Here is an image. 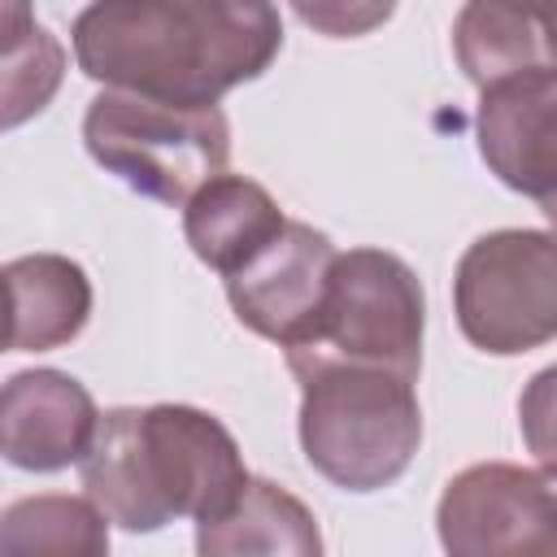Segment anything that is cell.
Segmentation results:
<instances>
[{"label": "cell", "mask_w": 557, "mask_h": 557, "mask_svg": "<svg viewBox=\"0 0 557 557\" xmlns=\"http://www.w3.org/2000/svg\"><path fill=\"white\" fill-rule=\"evenodd\" d=\"M278 44L283 22L270 4L104 0L74 17L87 78L183 109H218V96L257 78Z\"/></svg>", "instance_id": "cell-1"}, {"label": "cell", "mask_w": 557, "mask_h": 557, "mask_svg": "<svg viewBox=\"0 0 557 557\" xmlns=\"http://www.w3.org/2000/svg\"><path fill=\"white\" fill-rule=\"evenodd\" d=\"M87 500L122 531H161L174 518H218L248 487L235 435L205 409H109L78 461Z\"/></svg>", "instance_id": "cell-2"}, {"label": "cell", "mask_w": 557, "mask_h": 557, "mask_svg": "<svg viewBox=\"0 0 557 557\" xmlns=\"http://www.w3.org/2000/svg\"><path fill=\"white\" fill-rule=\"evenodd\" d=\"M300 379V448L344 492H374L405 474L422 440L413 379L374 366H313Z\"/></svg>", "instance_id": "cell-3"}, {"label": "cell", "mask_w": 557, "mask_h": 557, "mask_svg": "<svg viewBox=\"0 0 557 557\" xmlns=\"http://www.w3.org/2000/svg\"><path fill=\"white\" fill-rule=\"evenodd\" d=\"M83 144L109 174L161 205H187L231 161L222 109H183L126 91H104L87 104Z\"/></svg>", "instance_id": "cell-4"}, {"label": "cell", "mask_w": 557, "mask_h": 557, "mask_svg": "<svg viewBox=\"0 0 557 557\" xmlns=\"http://www.w3.org/2000/svg\"><path fill=\"white\" fill-rule=\"evenodd\" d=\"M426 300L413 270L379 248L339 252L313 335L287 352L292 374L313 366H374L400 379L422 370Z\"/></svg>", "instance_id": "cell-5"}, {"label": "cell", "mask_w": 557, "mask_h": 557, "mask_svg": "<svg viewBox=\"0 0 557 557\" xmlns=\"http://www.w3.org/2000/svg\"><path fill=\"white\" fill-rule=\"evenodd\" d=\"M461 335L496 357L557 339V226L479 235L457 265Z\"/></svg>", "instance_id": "cell-6"}, {"label": "cell", "mask_w": 557, "mask_h": 557, "mask_svg": "<svg viewBox=\"0 0 557 557\" xmlns=\"http://www.w3.org/2000/svg\"><path fill=\"white\" fill-rule=\"evenodd\" d=\"M448 557H557V466L483 461L435 509Z\"/></svg>", "instance_id": "cell-7"}, {"label": "cell", "mask_w": 557, "mask_h": 557, "mask_svg": "<svg viewBox=\"0 0 557 557\" xmlns=\"http://www.w3.org/2000/svg\"><path fill=\"white\" fill-rule=\"evenodd\" d=\"M339 252L309 222H283V231L261 244L235 274H226V296L235 318L274 339L283 352L300 348L326 305Z\"/></svg>", "instance_id": "cell-8"}, {"label": "cell", "mask_w": 557, "mask_h": 557, "mask_svg": "<svg viewBox=\"0 0 557 557\" xmlns=\"http://www.w3.org/2000/svg\"><path fill=\"white\" fill-rule=\"evenodd\" d=\"M479 152L505 187L531 196L557 226V70L518 74L483 91Z\"/></svg>", "instance_id": "cell-9"}, {"label": "cell", "mask_w": 557, "mask_h": 557, "mask_svg": "<svg viewBox=\"0 0 557 557\" xmlns=\"http://www.w3.org/2000/svg\"><path fill=\"white\" fill-rule=\"evenodd\" d=\"M100 413L87 387L61 370H22L0 396V448L22 470H61L83 461Z\"/></svg>", "instance_id": "cell-10"}, {"label": "cell", "mask_w": 557, "mask_h": 557, "mask_svg": "<svg viewBox=\"0 0 557 557\" xmlns=\"http://www.w3.org/2000/svg\"><path fill=\"white\" fill-rule=\"evenodd\" d=\"M453 48L466 78L487 91L518 74L557 70V26L553 4H505L474 0L457 13Z\"/></svg>", "instance_id": "cell-11"}, {"label": "cell", "mask_w": 557, "mask_h": 557, "mask_svg": "<svg viewBox=\"0 0 557 557\" xmlns=\"http://www.w3.org/2000/svg\"><path fill=\"white\" fill-rule=\"evenodd\" d=\"M9 352H44L70 344L91 313V283L70 257L35 252L4 265Z\"/></svg>", "instance_id": "cell-12"}, {"label": "cell", "mask_w": 557, "mask_h": 557, "mask_svg": "<svg viewBox=\"0 0 557 557\" xmlns=\"http://www.w3.org/2000/svg\"><path fill=\"white\" fill-rule=\"evenodd\" d=\"M196 557H322V531L287 487L248 479L231 509L196 522Z\"/></svg>", "instance_id": "cell-13"}, {"label": "cell", "mask_w": 557, "mask_h": 557, "mask_svg": "<svg viewBox=\"0 0 557 557\" xmlns=\"http://www.w3.org/2000/svg\"><path fill=\"white\" fill-rule=\"evenodd\" d=\"M283 222L287 218L278 213L274 196L244 174L213 178L183 209V231L191 252L205 265H213L222 278L235 274L261 244H270L283 231Z\"/></svg>", "instance_id": "cell-14"}, {"label": "cell", "mask_w": 557, "mask_h": 557, "mask_svg": "<svg viewBox=\"0 0 557 557\" xmlns=\"http://www.w3.org/2000/svg\"><path fill=\"white\" fill-rule=\"evenodd\" d=\"M0 557H109V518L83 496H22L4 509Z\"/></svg>", "instance_id": "cell-15"}, {"label": "cell", "mask_w": 557, "mask_h": 557, "mask_svg": "<svg viewBox=\"0 0 557 557\" xmlns=\"http://www.w3.org/2000/svg\"><path fill=\"white\" fill-rule=\"evenodd\" d=\"M0 70H4V126L39 113L61 83V48L30 17L26 4H0Z\"/></svg>", "instance_id": "cell-16"}, {"label": "cell", "mask_w": 557, "mask_h": 557, "mask_svg": "<svg viewBox=\"0 0 557 557\" xmlns=\"http://www.w3.org/2000/svg\"><path fill=\"white\" fill-rule=\"evenodd\" d=\"M518 422H522L527 448L544 466H557V366L540 370L527 383V392L518 400Z\"/></svg>", "instance_id": "cell-17"}, {"label": "cell", "mask_w": 557, "mask_h": 557, "mask_svg": "<svg viewBox=\"0 0 557 557\" xmlns=\"http://www.w3.org/2000/svg\"><path fill=\"white\" fill-rule=\"evenodd\" d=\"M296 17L326 35H361L379 22H387L392 4H361V9L357 4H348V9L344 4H296Z\"/></svg>", "instance_id": "cell-18"}, {"label": "cell", "mask_w": 557, "mask_h": 557, "mask_svg": "<svg viewBox=\"0 0 557 557\" xmlns=\"http://www.w3.org/2000/svg\"><path fill=\"white\" fill-rule=\"evenodd\" d=\"M553 26H557V4H553Z\"/></svg>", "instance_id": "cell-19"}]
</instances>
